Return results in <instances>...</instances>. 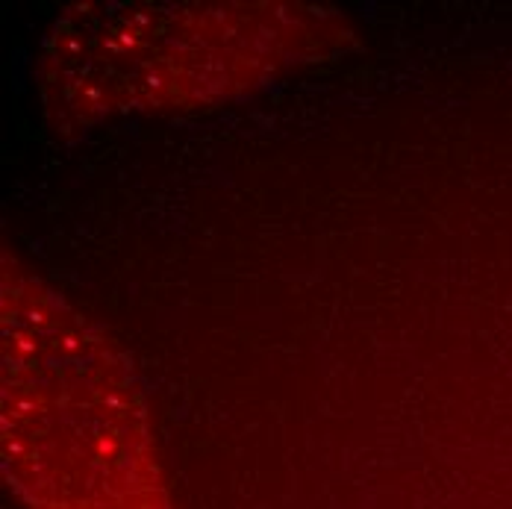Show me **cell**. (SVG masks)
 I'll use <instances>...</instances> for the list:
<instances>
[]
</instances>
